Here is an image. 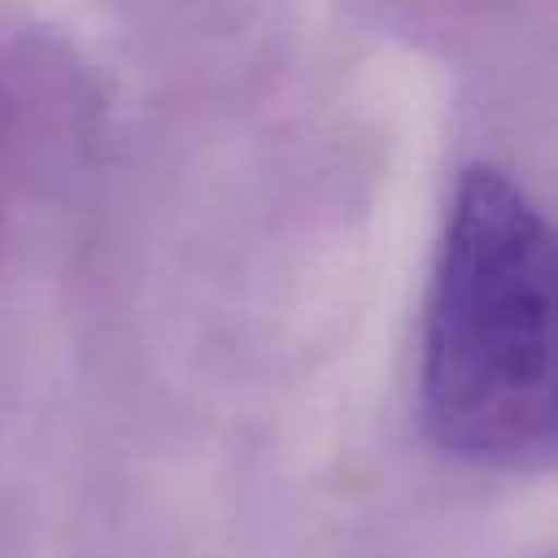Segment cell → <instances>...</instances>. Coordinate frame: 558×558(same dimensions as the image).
<instances>
[{"mask_svg":"<svg viewBox=\"0 0 558 558\" xmlns=\"http://www.w3.org/2000/svg\"><path fill=\"white\" fill-rule=\"evenodd\" d=\"M554 240L497 166L458 179L423 323L418 401L432 440L475 466L554 453Z\"/></svg>","mask_w":558,"mask_h":558,"instance_id":"6da1fadb","label":"cell"}]
</instances>
